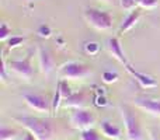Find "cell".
<instances>
[{
  "label": "cell",
  "mask_w": 160,
  "mask_h": 140,
  "mask_svg": "<svg viewBox=\"0 0 160 140\" xmlns=\"http://www.w3.org/2000/svg\"><path fill=\"white\" fill-rule=\"evenodd\" d=\"M94 122H96L94 115L90 111L83 109V108L76 109L75 112L72 113V116H70V125H72V128L79 129V130L90 129L94 125Z\"/></svg>",
  "instance_id": "8992f818"
},
{
  "label": "cell",
  "mask_w": 160,
  "mask_h": 140,
  "mask_svg": "<svg viewBox=\"0 0 160 140\" xmlns=\"http://www.w3.org/2000/svg\"><path fill=\"white\" fill-rule=\"evenodd\" d=\"M0 73H2V80H6V59H4V56L2 58V67H0Z\"/></svg>",
  "instance_id": "484cf974"
},
{
  "label": "cell",
  "mask_w": 160,
  "mask_h": 140,
  "mask_svg": "<svg viewBox=\"0 0 160 140\" xmlns=\"http://www.w3.org/2000/svg\"><path fill=\"white\" fill-rule=\"evenodd\" d=\"M136 3L143 8H155L159 4L158 0H136Z\"/></svg>",
  "instance_id": "603a6c76"
},
{
  "label": "cell",
  "mask_w": 160,
  "mask_h": 140,
  "mask_svg": "<svg viewBox=\"0 0 160 140\" xmlns=\"http://www.w3.org/2000/svg\"><path fill=\"white\" fill-rule=\"evenodd\" d=\"M8 66H10V70L20 79L30 80L34 74L32 66H31V55H28L24 60H10Z\"/></svg>",
  "instance_id": "52a82bcc"
},
{
  "label": "cell",
  "mask_w": 160,
  "mask_h": 140,
  "mask_svg": "<svg viewBox=\"0 0 160 140\" xmlns=\"http://www.w3.org/2000/svg\"><path fill=\"white\" fill-rule=\"evenodd\" d=\"M141 16H142L141 8H133V10H131V13L122 20V24H121V27H119V32L124 34V32H128L129 30H132L136 25V22L139 21Z\"/></svg>",
  "instance_id": "8fae6325"
},
{
  "label": "cell",
  "mask_w": 160,
  "mask_h": 140,
  "mask_svg": "<svg viewBox=\"0 0 160 140\" xmlns=\"http://www.w3.org/2000/svg\"><path fill=\"white\" fill-rule=\"evenodd\" d=\"M135 105L142 111L152 113L160 118V99H150V98H136Z\"/></svg>",
  "instance_id": "ba28073f"
},
{
  "label": "cell",
  "mask_w": 160,
  "mask_h": 140,
  "mask_svg": "<svg viewBox=\"0 0 160 140\" xmlns=\"http://www.w3.org/2000/svg\"><path fill=\"white\" fill-rule=\"evenodd\" d=\"M84 104V93H73L69 98L65 99V105L69 108H82V105Z\"/></svg>",
  "instance_id": "5bb4252c"
},
{
  "label": "cell",
  "mask_w": 160,
  "mask_h": 140,
  "mask_svg": "<svg viewBox=\"0 0 160 140\" xmlns=\"http://www.w3.org/2000/svg\"><path fill=\"white\" fill-rule=\"evenodd\" d=\"M11 35V28L6 22L0 24V41H7Z\"/></svg>",
  "instance_id": "ffe728a7"
},
{
  "label": "cell",
  "mask_w": 160,
  "mask_h": 140,
  "mask_svg": "<svg viewBox=\"0 0 160 140\" xmlns=\"http://www.w3.org/2000/svg\"><path fill=\"white\" fill-rule=\"evenodd\" d=\"M58 88L61 90V94H62V97H63V99L69 98V97L73 94V93H72V90H70V87H69V84H68L66 80H61V81L58 83Z\"/></svg>",
  "instance_id": "2e32d148"
},
{
  "label": "cell",
  "mask_w": 160,
  "mask_h": 140,
  "mask_svg": "<svg viewBox=\"0 0 160 140\" xmlns=\"http://www.w3.org/2000/svg\"><path fill=\"white\" fill-rule=\"evenodd\" d=\"M107 45H108V51H110L111 56H112L114 59H117L119 63H122L124 66H127L128 60H127V56H125V53H124V49H122V46H121L119 39L118 38H110L107 42Z\"/></svg>",
  "instance_id": "30bf717a"
},
{
  "label": "cell",
  "mask_w": 160,
  "mask_h": 140,
  "mask_svg": "<svg viewBox=\"0 0 160 140\" xmlns=\"http://www.w3.org/2000/svg\"><path fill=\"white\" fill-rule=\"evenodd\" d=\"M100 129H101V133L105 138H108L111 140L121 139V129L118 126H115V125H112L110 121H102L100 123Z\"/></svg>",
  "instance_id": "7c38bea8"
},
{
  "label": "cell",
  "mask_w": 160,
  "mask_h": 140,
  "mask_svg": "<svg viewBox=\"0 0 160 140\" xmlns=\"http://www.w3.org/2000/svg\"><path fill=\"white\" fill-rule=\"evenodd\" d=\"M62 99H63V97H62V94H61V90L56 87V93H55L53 99H52V112H56V111H58V108H59V105H61Z\"/></svg>",
  "instance_id": "44dd1931"
},
{
  "label": "cell",
  "mask_w": 160,
  "mask_h": 140,
  "mask_svg": "<svg viewBox=\"0 0 160 140\" xmlns=\"http://www.w3.org/2000/svg\"><path fill=\"white\" fill-rule=\"evenodd\" d=\"M84 51L88 55H97L100 52V45L94 41H90V42H86L84 44Z\"/></svg>",
  "instance_id": "d6986e66"
},
{
  "label": "cell",
  "mask_w": 160,
  "mask_h": 140,
  "mask_svg": "<svg viewBox=\"0 0 160 140\" xmlns=\"http://www.w3.org/2000/svg\"><path fill=\"white\" fill-rule=\"evenodd\" d=\"M22 140H37V139H35V136H34L32 133L28 132V133H25V136H24V139Z\"/></svg>",
  "instance_id": "83f0119b"
},
{
  "label": "cell",
  "mask_w": 160,
  "mask_h": 140,
  "mask_svg": "<svg viewBox=\"0 0 160 140\" xmlns=\"http://www.w3.org/2000/svg\"><path fill=\"white\" fill-rule=\"evenodd\" d=\"M61 76L63 80H80L88 76L90 70L86 65L80 63V62H68L61 67Z\"/></svg>",
  "instance_id": "5b68a950"
},
{
  "label": "cell",
  "mask_w": 160,
  "mask_h": 140,
  "mask_svg": "<svg viewBox=\"0 0 160 140\" xmlns=\"http://www.w3.org/2000/svg\"><path fill=\"white\" fill-rule=\"evenodd\" d=\"M39 66H41L42 71L47 74H49L53 69V59L47 49L39 51Z\"/></svg>",
  "instance_id": "4fadbf2b"
},
{
  "label": "cell",
  "mask_w": 160,
  "mask_h": 140,
  "mask_svg": "<svg viewBox=\"0 0 160 140\" xmlns=\"http://www.w3.org/2000/svg\"><path fill=\"white\" fill-rule=\"evenodd\" d=\"M118 80V74L115 71H104L102 73V81L107 83V84H111V83H115Z\"/></svg>",
  "instance_id": "7402d4cb"
},
{
  "label": "cell",
  "mask_w": 160,
  "mask_h": 140,
  "mask_svg": "<svg viewBox=\"0 0 160 140\" xmlns=\"http://www.w3.org/2000/svg\"><path fill=\"white\" fill-rule=\"evenodd\" d=\"M80 140H101L100 135L97 133V130L94 129H86V130H82L80 133Z\"/></svg>",
  "instance_id": "9a60e30c"
},
{
  "label": "cell",
  "mask_w": 160,
  "mask_h": 140,
  "mask_svg": "<svg viewBox=\"0 0 160 140\" xmlns=\"http://www.w3.org/2000/svg\"><path fill=\"white\" fill-rule=\"evenodd\" d=\"M25 41L24 36H10L7 39V49H14V48H18L20 45H22Z\"/></svg>",
  "instance_id": "ac0fdd59"
},
{
  "label": "cell",
  "mask_w": 160,
  "mask_h": 140,
  "mask_svg": "<svg viewBox=\"0 0 160 140\" xmlns=\"http://www.w3.org/2000/svg\"><path fill=\"white\" fill-rule=\"evenodd\" d=\"M14 121L32 133L37 140H51L53 135V126L47 119H39L35 116H16Z\"/></svg>",
  "instance_id": "6da1fadb"
},
{
  "label": "cell",
  "mask_w": 160,
  "mask_h": 140,
  "mask_svg": "<svg viewBox=\"0 0 160 140\" xmlns=\"http://www.w3.org/2000/svg\"><path fill=\"white\" fill-rule=\"evenodd\" d=\"M22 98L27 102L28 107H30L31 109L37 111V112H41V113L52 112V101H49L48 97L44 95V94H38V93L24 94Z\"/></svg>",
  "instance_id": "277c9868"
},
{
  "label": "cell",
  "mask_w": 160,
  "mask_h": 140,
  "mask_svg": "<svg viewBox=\"0 0 160 140\" xmlns=\"http://www.w3.org/2000/svg\"><path fill=\"white\" fill-rule=\"evenodd\" d=\"M100 2H104V3H112V0H100Z\"/></svg>",
  "instance_id": "f1b7e54d"
},
{
  "label": "cell",
  "mask_w": 160,
  "mask_h": 140,
  "mask_svg": "<svg viewBox=\"0 0 160 140\" xmlns=\"http://www.w3.org/2000/svg\"><path fill=\"white\" fill-rule=\"evenodd\" d=\"M136 4H138L136 0H121V6H122V8H125V10H129V11L133 10Z\"/></svg>",
  "instance_id": "cb8c5ba5"
},
{
  "label": "cell",
  "mask_w": 160,
  "mask_h": 140,
  "mask_svg": "<svg viewBox=\"0 0 160 140\" xmlns=\"http://www.w3.org/2000/svg\"><path fill=\"white\" fill-rule=\"evenodd\" d=\"M125 69L128 70V73H129L131 76H132L133 79L139 83V84H141V87H143V88H153V87H156V84H158V83H156V80L153 79V77H150V76H148V74L135 70L129 63L125 66Z\"/></svg>",
  "instance_id": "9c48e42d"
},
{
  "label": "cell",
  "mask_w": 160,
  "mask_h": 140,
  "mask_svg": "<svg viewBox=\"0 0 160 140\" xmlns=\"http://www.w3.org/2000/svg\"><path fill=\"white\" fill-rule=\"evenodd\" d=\"M84 18L88 24L96 30H110L112 27V17L107 11H101L98 8L87 7L84 10Z\"/></svg>",
  "instance_id": "7a4b0ae2"
},
{
  "label": "cell",
  "mask_w": 160,
  "mask_h": 140,
  "mask_svg": "<svg viewBox=\"0 0 160 140\" xmlns=\"http://www.w3.org/2000/svg\"><path fill=\"white\" fill-rule=\"evenodd\" d=\"M121 115H122V119H124L127 139L128 140H143L141 123H139L138 118L132 113V111L127 107H121Z\"/></svg>",
  "instance_id": "3957f363"
},
{
  "label": "cell",
  "mask_w": 160,
  "mask_h": 140,
  "mask_svg": "<svg viewBox=\"0 0 160 140\" xmlns=\"http://www.w3.org/2000/svg\"><path fill=\"white\" fill-rule=\"evenodd\" d=\"M38 34H39V36H42V38H48V36L51 35V28L48 27V25H41L38 30Z\"/></svg>",
  "instance_id": "d4e9b609"
},
{
  "label": "cell",
  "mask_w": 160,
  "mask_h": 140,
  "mask_svg": "<svg viewBox=\"0 0 160 140\" xmlns=\"http://www.w3.org/2000/svg\"><path fill=\"white\" fill-rule=\"evenodd\" d=\"M107 101H105L104 97H97V105H105Z\"/></svg>",
  "instance_id": "4316f807"
},
{
  "label": "cell",
  "mask_w": 160,
  "mask_h": 140,
  "mask_svg": "<svg viewBox=\"0 0 160 140\" xmlns=\"http://www.w3.org/2000/svg\"><path fill=\"white\" fill-rule=\"evenodd\" d=\"M14 138H16V130L3 125L0 129V140H13Z\"/></svg>",
  "instance_id": "e0dca14e"
}]
</instances>
